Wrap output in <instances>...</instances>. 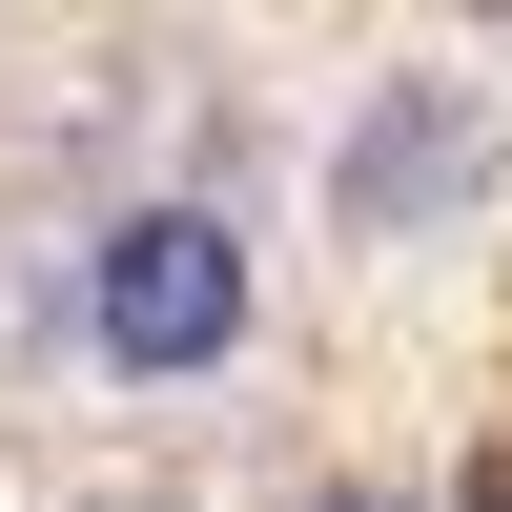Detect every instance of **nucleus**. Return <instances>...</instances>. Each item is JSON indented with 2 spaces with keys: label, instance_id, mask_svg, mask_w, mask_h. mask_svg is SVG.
I'll return each instance as SVG.
<instances>
[{
  "label": "nucleus",
  "instance_id": "obj_1",
  "mask_svg": "<svg viewBox=\"0 0 512 512\" xmlns=\"http://www.w3.org/2000/svg\"><path fill=\"white\" fill-rule=\"evenodd\" d=\"M82 369L103 390H205V369L267 328V246L226 226V205H123L103 246H82Z\"/></svg>",
  "mask_w": 512,
  "mask_h": 512
},
{
  "label": "nucleus",
  "instance_id": "obj_2",
  "mask_svg": "<svg viewBox=\"0 0 512 512\" xmlns=\"http://www.w3.org/2000/svg\"><path fill=\"white\" fill-rule=\"evenodd\" d=\"M451 185H472V123H451L431 82H390V103L349 123V164H328V205H349V226H431Z\"/></svg>",
  "mask_w": 512,
  "mask_h": 512
}]
</instances>
